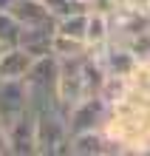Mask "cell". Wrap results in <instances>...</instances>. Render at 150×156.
<instances>
[{"mask_svg": "<svg viewBox=\"0 0 150 156\" xmlns=\"http://www.w3.org/2000/svg\"><path fill=\"white\" fill-rule=\"evenodd\" d=\"M6 153V128L0 125V156Z\"/></svg>", "mask_w": 150, "mask_h": 156, "instance_id": "obj_15", "label": "cell"}, {"mask_svg": "<svg viewBox=\"0 0 150 156\" xmlns=\"http://www.w3.org/2000/svg\"><path fill=\"white\" fill-rule=\"evenodd\" d=\"M43 6L48 9V14L54 17V20H60V17L71 14V12H82V9H77L71 0H43Z\"/></svg>", "mask_w": 150, "mask_h": 156, "instance_id": "obj_14", "label": "cell"}, {"mask_svg": "<svg viewBox=\"0 0 150 156\" xmlns=\"http://www.w3.org/2000/svg\"><path fill=\"white\" fill-rule=\"evenodd\" d=\"M110 37V23H108V14H102V12H88L85 17V34H82V40H85V54L88 57H96L99 48L108 43Z\"/></svg>", "mask_w": 150, "mask_h": 156, "instance_id": "obj_6", "label": "cell"}, {"mask_svg": "<svg viewBox=\"0 0 150 156\" xmlns=\"http://www.w3.org/2000/svg\"><path fill=\"white\" fill-rule=\"evenodd\" d=\"M77 9H82V12H88V0H71Z\"/></svg>", "mask_w": 150, "mask_h": 156, "instance_id": "obj_16", "label": "cell"}, {"mask_svg": "<svg viewBox=\"0 0 150 156\" xmlns=\"http://www.w3.org/2000/svg\"><path fill=\"white\" fill-rule=\"evenodd\" d=\"M34 148L43 156L68 153V125H65V114L57 105L34 114Z\"/></svg>", "mask_w": 150, "mask_h": 156, "instance_id": "obj_1", "label": "cell"}, {"mask_svg": "<svg viewBox=\"0 0 150 156\" xmlns=\"http://www.w3.org/2000/svg\"><path fill=\"white\" fill-rule=\"evenodd\" d=\"M68 153L71 156H108L110 145L102 131H77L68 133Z\"/></svg>", "mask_w": 150, "mask_h": 156, "instance_id": "obj_5", "label": "cell"}, {"mask_svg": "<svg viewBox=\"0 0 150 156\" xmlns=\"http://www.w3.org/2000/svg\"><path fill=\"white\" fill-rule=\"evenodd\" d=\"M85 40L79 37H68V34L54 31L51 34V54L57 60H74V57H85Z\"/></svg>", "mask_w": 150, "mask_h": 156, "instance_id": "obj_9", "label": "cell"}, {"mask_svg": "<svg viewBox=\"0 0 150 156\" xmlns=\"http://www.w3.org/2000/svg\"><path fill=\"white\" fill-rule=\"evenodd\" d=\"M108 111H110V105H108L99 94L82 97L79 102H74L68 111H65L68 133H77V131H99L102 122L108 119Z\"/></svg>", "mask_w": 150, "mask_h": 156, "instance_id": "obj_2", "label": "cell"}, {"mask_svg": "<svg viewBox=\"0 0 150 156\" xmlns=\"http://www.w3.org/2000/svg\"><path fill=\"white\" fill-rule=\"evenodd\" d=\"M9 14L14 17L20 26H40V23H54L48 9L43 6V0H12Z\"/></svg>", "mask_w": 150, "mask_h": 156, "instance_id": "obj_7", "label": "cell"}, {"mask_svg": "<svg viewBox=\"0 0 150 156\" xmlns=\"http://www.w3.org/2000/svg\"><path fill=\"white\" fill-rule=\"evenodd\" d=\"M9 6H12V0H0V12H6Z\"/></svg>", "mask_w": 150, "mask_h": 156, "instance_id": "obj_17", "label": "cell"}, {"mask_svg": "<svg viewBox=\"0 0 150 156\" xmlns=\"http://www.w3.org/2000/svg\"><path fill=\"white\" fill-rule=\"evenodd\" d=\"M6 48H9V45H3V43H0V54H3V51H6Z\"/></svg>", "mask_w": 150, "mask_h": 156, "instance_id": "obj_18", "label": "cell"}, {"mask_svg": "<svg viewBox=\"0 0 150 156\" xmlns=\"http://www.w3.org/2000/svg\"><path fill=\"white\" fill-rule=\"evenodd\" d=\"M85 17H88V12H71V14L60 17V20H54V31L82 40V34H85Z\"/></svg>", "mask_w": 150, "mask_h": 156, "instance_id": "obj_11", "label": "cell"}, {"mask_svg": "<svg viewBox=\"0 0 150 156\" xmlns=\"http://www.w3.org/2000/svg\"><path fill=\"white\" fill-rule=\"evenodd\" d=\"M29 111V88L23 80H0V125L14 122Z\"/></svg>", "mask_w": 150, "mask_h": 156, "instance_id": "obj_4", "label": "cell"}, {"mask_svg": "<svg viewBox=\"0 0 150 156\" xmlns=\"http://www.w3.org/2000/svg\"><path fill=\"white\" fill-rule=\"evenodd\" d=\"M31 66V54H26L20 45H9L0 54V80H23Z\"/></svg>", "mask_w": 150, "mask_h": 156, "instance_id": "obj_8", "label": "cell"}, {"mask_svg": "<svg viewBox=\"0 0 150 156\" xmlns=\"http://www.w3.org/2000/svg\"><path fill=\"white\" fill-rule=\"evenodd\" d=\"M125 48L136 57V62L150 60V31H142V34H136V37H130L125 43Z\"/></svg>", "mask_w": 150, "mask_h": 156, "instance_id": "obj_13", "label": "cell"}, {"mask_svg": "<svg viewBox=\"0 0 150 156\" xmlns=\"http://www.w3.org/2000/svg\"><path fill=\"white\" fill-rule=\"evenodd\" d=\"M127 77H116V74H108L105 82H102V88H99V97L105 99L108 105H113V102H122L127 94Z\"/></svg>", "mask_w": 150, "mask_h": 156, "instance_id": "obj_10", "label": "cell"}, {"mask_svg": "<svg viewBox=\"0 0 150 156\" xmlns=\"http://www.w3.org/2000/svg\"><path fill=\"white\" fill-rule=\"evenodd\" d=\"M20 29H23V26L9 14V9L0 12V43H3V45H17V40H20Z\"/></svg>", "mask_w": 150, "mask_h": 156, "instance_id": "obj_12", "label": "cell"}, {"mask_svg": "<svg viewBox=\"0 0 150 156\" xmlns=\"http://www.w3.org/2000/svg\"><path fill=\"white\" fill-rule=\"evenodd\" d=\"M6 153L9 156H34V114L26 111L6 125Z\"/></svg>", "mask_w": 150, "mask_h": 156, "instance_id": "obj_3", "label": "cell"}]
</instances>
